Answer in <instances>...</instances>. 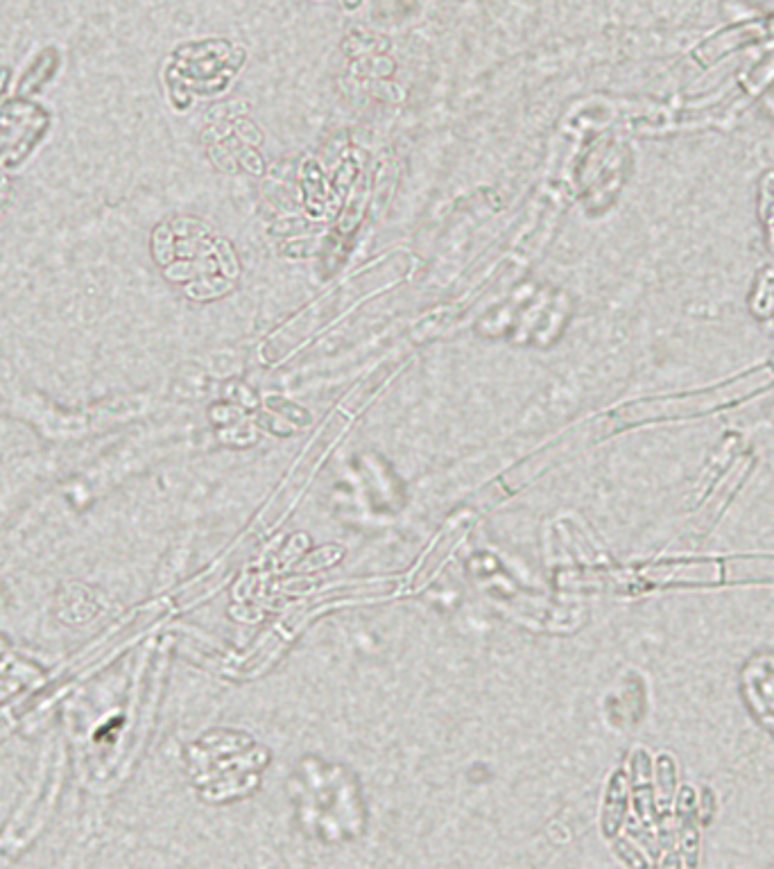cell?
<instances>
[{"mask_svg": "<svg viewBox=\"0 0 774 869\" xmlns=\"http://www.w3.org/2000/svg\"><path fill=\"white\" fill-rule=\"evenodd\" d=\"M772 383H774V367L765 365L761 369H752V372L743 374L741 378H736V381L713 387V390L707 392L627 403V406H621L618 410L609 412L607 417L589 424V435L591 440H598V437L614 433L618 428L643 424V421L695 417V415H702V412H713L718 408L734 406V403L752 397L756 392L768 390Z\"/></svg>", "mask_w": 774, "mask_h": 869, "instance_id": "cell-1", "label": "cell"}, {"mask_svg": "<svg viewBox=\"0 0 774 869\" xmlns=\"http://www.w3.org/2000/svg\"><path fill=\"white\" fill-rule=\"evenodd\" d=\"M641 575L655 584H711L722 580V564L691 562V564H655L643 569Z\"/></svg>", "mask_w": 774, "mask_h": 869, "instance_id": "cell-2", "label": "cell"}, {"mask_svg": "<svg viewBox=\"0 0 774 869\" xmlns=\"http://www.w3.org/2000/svg\"><path fill=\"white\" fill-rule=\"evenodd\" d=\"M750 313L765 331L774 333V268L768 265L756 274L754 286L750 292Z\"/></svg>", "mask_w": 774, "mask_h": 869, "instance_id": "cell-3", "label": "cell"}, {"mask_svg": "<svg viewBox=\"0 0 774 869\" xmlns=\"http://www.w3.org/2000/svg\"><path fill=\"white\" fill-rule=\"evenodd\" d=\"M759 220L765 231V243L774 252V170H768L759 184Z\"/></svg>", "mask_w": 774, "mask_h": 869, "instance_id": "cell-4", "label": "cell"}, {"mask_svg": "<svg viewBox=\"0 0 774 869\" xmlns=\"http://www.w3.org/2000/svg\"><path fill=\"white\" fill-rule=\"evenodd\" d=\"M747 467H750V464H743V467H741V464H736V469H731L729 478H727V485H725V492L711 498V503L707 505V510H704L702 519L698 521V523H700V528H698V530L704 528V523H711L713 519H716L718 512L722 510V505L727 503V498H729L731 494H734V487L743 480V476L747 473Z\"/></svg>", "mask_w": 774, "mask_h": 869, "instance_id": "cell-5", "label": "cell"}, {"mask_svg": "<svg viewBox=\"0 0 774 869\" xmlns=\"http://www.w3.org/2000/svg\"><path fill=\"white\" fill-rule=\"evenodd\" d=\"M344 3V7H347V10H356V7L363 3V0H342Z\"/></svg>", "mask_w": 774, "mask_h": 869, "instance_id": "cell-6", "label": "cell"}]
</instances>
